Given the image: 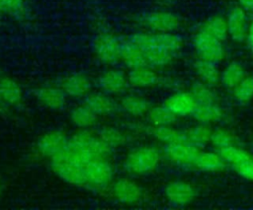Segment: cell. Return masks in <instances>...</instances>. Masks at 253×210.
Instances as JSON below:
<instances>
[{"label":"cell","instance_id":"1","mask_svg":"<svg viewBox=\"0 0 253 210\" xmlns=\"http://www.w3.org/2000/svg\"><path fill=\"white\" fill-rule=\"evenodd\" d=\"M113 152L101 141L97 132L79 129L68 136L64 147L47 162L51 171L64 182L102 191L109 188L114 180Z\"/></svg>","mask_w":253,"mask_h":210},{"label":"cell","instance_id":"2","mask_svg":"<svg viewBox=\"0 0 253 210\" xmlns=\"http://www.w3.org/2000/svg\"><path fill=\"white\" fill-rule=\"evenodd\" d=\"M143 52L145 66L155 69L170 65L182 53L185 41L177 33L159 34L139 32L127 37Z\"/></svg>","mask_w":253,"mask_h":210},{"label":"cell","instance_id":"3","mask_svg":"<svg viewBox=\"0 0 253 210\" xmlns=\"http://www.w3.org/2000/svg\"><path fill=\"white\" fill-rule=\"evenodd\" d=\"M161 151L151 145H143L130 150L125 157L123 166L131 175H147L158 168L161 162Z\"/></svg>","mask_w":253,"mask_h":210},{"label":"cell","instance_id":"4","mask_svg":"<svg viewBox=\"0 0 253 210\" xmlns=\"http://www.w3.org/2000/svg\"><path fill=\"white\" fill-rule=\"evenodd\" d=\"M123 46L124 38L111 32H102L93 40V52L96 59L111 67L122 62Z\"/></svg>","mask_w":253,"mask_h":210},{"label":"cell","instance_id":"5","mask_svg":"<svg viewBox=\"0 0 253 210\" xmlns=\"http://www.w3.org/2000/svg\"><path fill=\"white\" fill-rule=\"evenodd\" d=\"M192 44L198 59L218 64L226 57L224 41L219 40L200 27L193 35Z\"/></svg>","mask_w":253,"mask_h":210},{"label":"cell","instance_id":"6","mask_svg":"<svg viewBox=\"0 0 253 210\" xmlns=\"http://www.w3.org/2000/svg\"><path fill=\"white\" fill-rule=\"evenodd\" d=\"M140 23L146 31L159 34L177 33L183 25L178 14L165 9H156L145 13L142 15Z\"/></svg>","mask_w":253,"mask_h":210},{"label":"cell","instance_id":"7","mask_svg":"<svg viewBox=\"0 0 253 210\" xmlns=\"http://www.w3.org/2000/svg\"><path fill=\"white\" fill-rule=\"evenodd\" d=\"M109 189L114 199L126 205L140 203L144 195L142 187L134 179L126 176L114 179Z\"/></svg>","mask_w":253,"mask_h":210},{"label":"cell","instance_id":"8","mask_svg":"<svg viewBox=\"0 0 253 210\" xmlns=\"http://www.w3.org/2000/svg\"><path fill=\"white\" fill-rule=\"evenodd\" d=\"M201 148L189 143L186 140L164 145L163 154L172 164L189 168L193 167L195 159L199 154Z\"/></svg>","mask_w":253,"mask_h":210},{"label":"cell","instance_id":"9","mask_svg":"<svg viewBox=\"0 0 253 210\" xmlns=\"http://www.w3.org/2000/svg\"><path fill=\"white\" fill-rule=\"evenodd\" d=\"M67 98L84 99L92 91L93 83L88 75L82 72H72L60 78L58 84Z\"/></svg>","mask_w":253,"mask_h":210},{"label":"cell","instance_id":"10","mask_svg":"<svg viewBox=\"0 0 253 210\" xmlns=\"http://www.w3.org/2000/svg\"><path fill=\"white\" fill-rule=\"evenodd\" d=\"M225 20L228 37L236 43L244 42L250 22L248 12L238 4L233 5L228 9Z\"/></svg>","mask_w":253,"mask_h":210},{"label":"cell","instance_id":"11","mask_svg":"<svg viewBox=\"0 0 253 210\" xmlns=\"http://www.w3.org/2000/svg\"><path fill=\"white\" fill-rule=\"evenodd\" d=\"M98 85L102 92L110 96H118L124 94L129 86L127 75L121 69L112 66L104 70L99 78Z\"/></svg>","mask_w":253,"mask_h":210},{"label":"cell","instance_id":"12","mask_svg":"<svg viewBox=\"0 0 253 210\" xmlns=\"http://www.w3.org/2000/svg\"><path fill=\"white\" fill-rule=\"evenodd\" d=\"M68 135L60 130H50L43 133L37 141L36 151L37 154L48 161L56 153H58L66 144Z\"/></svg>","mask_w":253,"mask_h":210},{"label":"cell","instance_id":"13","mask_svg":"<svg viewBox=\"0 0 253 210\" xmlns=\"http://www.w3.org/2000/svg\"><path fill=\"white\" fill-rule=\"evenodd\" d=\"M164 193L167 201L176 206L188 205L196 196V190L193 184L182 179L168 182L165 186Z\"/></svg>","mask_w":253,"mask_h":210},{"label":"cell","instance_id":"14","mask_svg":"<svg viewBox=\"0 0 253 210\" xmlns=\"http://www.w3.org/2000/svg\"><path fill=\"white\" fill-rule=\"evenodd\" d=\"M24 99V90L15 79L0 76V110L19 105Z\"/></svg>","mask_w":253,"mask_h":210},{"label":"cell","instance_id":"15","mask_svg":"<svg viewBox=\"0 0 253 210\" xmlns=\"http://www.w3.org/2000/svg\"><path fill=\"white\" fill-rule=\"evenodd\" d=\"M35 96L39 104L48 110H60L67 104V97L58 85L42 86L36 91Z\"/></svg>","mask_w":253,"mask_h":210},{"label":"cell","instance_id":"16","mask_svg":"<svg viewBox=\"0 0 253 210\" xmlns=\"http://www.w3.org/2000/svg\"><path fill=\"white\" fill-rule=\"evenodd\" d=\"M163 105L177 117L191 116L196 106V100L192 92H177L169 95Z\"/></svg>","mask_w":253,"mask_h":210},{"label":"cell","instance_id":"17","mask_svg":"<svg viewBox=\"0 0 253 210\" xmlns=\"http://www.w3.org/2000/svg\"><path fill=\"white\" fill-rule=\"evenodd\" d=\"M126 75L129 86L136 89H150L161 83V77L157 69L149 66L131 68Z\"/></svg>","mask_w":253,"mask_h":210},{"label":"cell","instance_id":"18","mask_svg":"<svg viewBox=\"0 0 253 210\" xmlns=\"http://www.w3.org/2000/svg\"><path fill=\"white\" fill-rule=\"evenodd\" d=\"M83 102L100 117L114 113L119 108L112 96L104 92H91L83 100Z\"/></svg>","mask_w":253,"mask_h":210},{"label":"cell","instance_id":"19","mask_svg":"<svg viewBox=\"0 0 253 210\" xmlns=\"http://www.w3.org/2000/svg\"><path fill=\"white\" fill-rule=\"evenodd\" d=\"M150 106V103L147 101V99L135 94L124 96L119 103V107L126 114L134 118H139L146 115Z\"/></svg>","mask_w":253,"mask_h":210},{"label":"cell","instance_id":"20","mask_svg":"<svg viewBox=\"0 0 253 210\" xmlns=\"http://www.w3.org/2000/svg\"><path fill=\"white\" fill-rule=\"evenodd\" d=\"M191 116L197 122L210 124L219 121L223 116V111L218 101L207 103L196 102V106Z\"/></svg>","mask_w":253,"mask_h":210},{"label":"cell","instance_id":"21","mask_svg":"<svg viewBox=\"0 0 253 210\" xmlns=\"http://www.w3.org/2000/svg\"><path fill=\"white\" fill-rule=\"evenodd\" d=\"M225 162L217 151H207L201 149L197 155L193 167L206 173H217L224 169Z\"/></svg>","mask_w":253,"mask_h":210},{"label":"cell","instance_id":"22","mask_svg":"<svg viewBox=\"0 0 253 210\" xmlns=\"http://www.w3.org/2000/svg\"><path fill=\"white\" fill-rule=\"evenodd\" d=\"M69 118L78 129H91L99 120V116L84 102L77 104L70 109Z\"/></svg>","mask_w":253,"mask_h":210},{"label":"cell","instance_id":"23","mask_svg":"<svg viewBox=\"0 0 253 210\" xmlns=\"http://www.w3.org/2000/svg\"><path fill=\"white\" fill-rule=\"evenodd\" d=\"M244 66L238 61H231L220 71L219 84L227 91H232L246 76Z\"/></svg>","mask_w":253,"mask_h":210},{"label":"cell","instance_id":"24","mask_svg":"<svg viewBox=\"0 0 253 210\" xmlns=\"http://www.w3.org/2000/svg\"><path fill=\"white\" fill-rule=\"evenodd\" d=\"M194 71L200 82L211 88L219 84L220 70L218 69V64L197 59L194 63Z\"/></svg>","mask_w":253,"mask_h":210},{"label":"cell","instance_id":"25","mask_svg":"<svg viewBox=\"0 0 253 210\" xmlns=\"http://www.w3.org/2000/svg\"><path fill=\"white\" fill-rule=\"evenodd\" d=\"M212 128L210 124L198 122L191 125L183 131L184 138L189 143L203 149L206 145L210 144Z\"/></svg>","mask_w":253,"mask_h":210},{"label":"cell","instance_id":"26","mask_svg":"<svg viewBox=\"0 0 253 210\" xmlns=\"http://www.w3.org/2000/svg\"><path fill=\"white\" fill-rule=\"evenodd\" d=\"M199 27L221 41H225L228 38L226 20L222 15H211L208 17Z\"/></svg>","mask_w":253,"mask_h":210},{"label":"cell","instance_id":"27","mask_svg":"<svg viewBox=\"0 0 253 210\" xmlns=\"http://www.w3.org/2000/svg\"><path fill=\"white\" fill-rule=\"evenodd\" d=\"M97 135L101 141L113 151L124 146L127 140L125 132L115 126H103L97 131Z\"/></svg>","mask_w":253,"mask_h":210},{"label":"cell","instance_id":"28","mask_svg":"<svg viewBox=\"0 0 253 210\" xmlns=\"http://www.w3.org/2000/svg\"><path fill=\"white\" fill-rule=\"evenodd\" d=\"M151 133L153 137L163 145L185 140L183 132L175 128L173 125L153 126L151 129Z\"/></svg>","mask_w":253,"mask_h":210},{"label":"cell","instance_id":"29","mask_svg":"<svg viewBox=\"0 0 253 210\" xmlns=\"http://www.w3.org/2000/svg\"><path fill=\"white\" fill-rule=\"evenodd\" d=\"M146 116H147V119L151 123L152 126L173 125V123L177 119V116L174 115L163 105L150 106Z\"/></svg>","mask_w":253,"mask_h":210},{"label":"cell","instance_id":"30","mask_svg":"<svg viewBox=\"0 0 253 210\" xmlns=\"http://www.w3.org/2000/svg\"><path fill=\"white\" fill-rule=\"evenodd\" d=\"M234 101L241 105H247L253 100V76L245 78L231 91Z\"/></svg>","mask_w":253,"mask_h":210},{"label":"cell","instance_id":"31","mask_svg":"<svg viewBox=\"0 0 253 210\" xmlns=\"http://www.w3.org/2000/svg\"><path fill=\"white\" fill-rule=\"evenodd\" d=\"M217 152L219 153L225 164H228L231 167H234L251 157V154L248 151L241 147H238L236 144L220 149Z\"/></svg>","mask_w":253,"mask_h":210},{"label":"cell","instance_id":"32","mask_svg":"<svg viewBox=\"0 0 253 210\" xmlns=\"http://www.w3.org/2000/svg\"><path fill=\"white\" fill-rule=\"evenodd\" d=\"M210 143L216 151H218L230 145L236 144V137L232 131L223 127H218L212 129Z\"/></svg>","mask_w":253,"mask_h":210},{"label":"cell","instance_id":"33","mask_svg":"<svg viewBox=\"0 0 253 210\" xmlns=\"http://www.w3.org/2000/svg\"><path fill=\"white\" fill-rule=\"evenodd\" d=\"M26 0H0V16H20L24 13Z\"/></svg>","mask_w":253,"mask_h":210},{"label":"cell","instance_id":"34","mask_svg":"<svg viewBox=\"0 0 253 210\" xmlns=\"http://www.w3.org/2000/svg\"><path fill=\"white\" fill-rule=\"evenodd\" d=\"M235 173L246 180L253 181V157L241 162L240 164L232 167Z\"/></svg>","mask_w":253,"mask_h":210},{"label":"cell","instance_id":"35","mask_svg":"<svg viewBox=\"0 0 253 210\" xmlns=\"http://www.w3.org/2000/svg\"><path fill=\"white\" fill-rule=\"evenodd\" d=\"M244 42L246 43V46H247L248 50L250 51V53L253 55V19H251L249 22V26L247 29Z\"/></svg>","mask_w":253,"mask_h":210},{"label":"cell","instance_id":"36","mask_svg":"<svg viewBox=\"0 0 253 210\" xmlns=\"http://www.w3.org/2000/svg\"><path fill=\"white\" fill-rule=\"evenodd\" d=\"M237 2L248 13H253V0H237Z\"/></svg>","mask_w":253,"mask_h":210},{"label":"cell","instance_id":"37","mask_svg":"<svg viewBox=\"0 0 253 210\" xmlns=\"http://www.w3.org/2000/svg\"><path fill=\"white\" fill-rule=\"evenodd\" d=\"M0 198H1V194H0Z\"/></svg>","mask_w":253,"mask_h":210}]
</instances>
